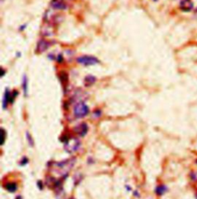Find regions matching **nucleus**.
Returning a JSON list of instances; mask_svg holds the SVG:
<instances>
[{
	"mask_svg": "<svg viewBox=\"0 0 197 199\" xmlns=\"http://www.w3.org/2000/svg\"><path fill=\"white\" fill-rule=\"evenodd\" d=\"M23 90H24V93H27V80L26 78L25 77L24 80H23Z\"/></svg>",
	"mask_w": 197,
	"mask_h": 199,
	"instance_id": "4468645a",
	"label": "nucleus"
},
{
	"mask_svg": "<svg viewBox=\"0 0 197 199\" xmlns=\"http://www.w3.org/2000/svg\"><path fill=\"white\" fill-rule=\"evenodd\" d=\"M16 199H22V197H21V196H18V197L16 198Z\"/></svg>",
	"mask_w": 197,
	"mask_h": 199,
	"instance_id": "f3484780",
	"label": "nucleus"
},
{
	"mask_svg": "<svg viewBox=\"0 0 197 199\" xmlns=\"http://www.w3.org/2000/svg\"><path fill=\"white\" fill-rule=\"evenodd\" d=\"M196 164H197V160H196Z\"/></svg>",
	"mask_w": 197,
	"mask_h": 199,
	"instance_id": "6ab92c4d",
	"label": "nucleus"
},
{
	"mask_svg": "<svg viewBox=\"0 0 197 199\" xmlns=\"http://www.w3.org/2000/svg\"><path fill=\"white\" fill-rule=\"evenodd\" d=\"M10 98H11V95H10L9 91L7 90L6 91V94H5V96H4V99H3V107L4 108L7 106L8 103L9 102Z\"/></svg>",
	"mask_w": 197,
	"mask_h": 199,
	"instance_id": "9b49d317",
	"label": "nucleus"
},
{
	"mask_svg": "<svg viewBox=\"0 0 197 199\" xmlns=\"http://www.w3.org/2000/svg\"><path fill=\"white\" fill-rule=\"evenodd\" d=\"M167 191V188L165 186V185H160L156 188V193L158 195H163L166 191Z\"/></svg>",
	"mask_w": 197,
	"mask_h": 199,
	"instance_id": "f8f14e48",
	"label": "nucleus"
},
{
	"mask_svg": "<svg viewBox=\"0 0 197 199\" xmlns=\"http://www.w3.org/2000/svg\"><path fill=\"white\" fill-rule=\"evenodd\" d=\"M26 136H27V137H28V141L29 144H30V145H33V141H32V137L29 135V133H26Z\"/></svg>",
	"mask_w": 197,
	"mask_h": 199,
	"instance_id": "2eb2a0df",
	"label": "nucleus"
},
{
	"mask_svg": "<svg viewBox=\"0 0 197 199\" xmlns=\"http://www.w3.org/2000/svg\"><path fill=\"white\" fill-rule=\"evenodd\" d=\"M73 111H74V115L77 118H83L89 114V109L88 106L85 104L83 102H79L75 104Z\"/></svg>",
	"mask_w": 197,
	"mask_h": 199,
	"instance_id": "f257e3e1",
	"label": "nucleus"
},
{
	"mask_svg": "<svg viewBox=\"0 0 197 199\" xmlns=\"http://www.w3.org/2000/svg\"><path fill=\"white\" fill-rule=\"evenodd\" d=\"M196 12V14L197 15V8H196V12Z\"/></svg>",
	"mask_w": 197,
	"mask_h": 199,
	"instance_id": "a211bd4d",
	"label": "nucleus"
},
{
	"mask_svg": "<svg viewBox=\"0 0 197 199\" xmlns=\"http://www.w3.org/2000/svg\"><path fill=\"white\" fill-rule=\"evenodd\" d=\"M74 131L77 134L83 137L88 131V126H87L86 123H81V124L78 125L77 127H75Z\"/></svg>",
	"mask_w": 197,
	"mask_h": 199,
	"instance_id": "1a4fd4ad",
	"label": "nucleus"
},
{
	"mask_svg": "<svg viewBox=\"0 0 197 199\" xmlns=\"http://www.w3.org/2000/svg\"><path fill=\"white\" fill-rule=\"evenodd\" d=\"M95 81V78L93 76H88L85 79V86H91L93 84Z\"/></svg>",
	"mask_w": 197,
	"mask_h": 199,
	"instance_id": "ddd939ff",
	"label": "nucleus"
},
{
	"mask_svg": "<svg viewBox=\"0 0 197 199\" xmlns=\"http://www.w3.org/2000/svg\"><path fill=\"white\" fill-rule=\"evenodd\" d=\"M77 62L84 66H91L98 63L99 60L95 57L91 56H83L77 59Z\"/></svg>",
	"mask_w": 197,
	"mask_h": 199,
	"instance_id": "20e7f679",
	"label": "nucleus"
},
{
	"mask_svg": "<svg viewBox=\"0 0 197 199\" xmlns=\"http://www.w3.org/2000/svg\"><path fill=\"white\" fill-rule=\"evenodd\" d=\"M41 33L44 36H52L55 34V26L53 23L47 22L41 29Z\"/></svg>",
	"mask_w": 197,
	"mask_h": 199,
	"instance_id": "39448f33",
	"label": "nucleus"
},
{
	"mask_svg": "<svg viewBox=\"0 0 197 199\" xmlns=\"http://www.w3.org/2000/svg\"><path fill=\"white\" fill-rule=\"evenodd\" d=\"M74 164L75 163H74V161L73 159L66 160V161H63V162L57 163L56 164L57 171L60 174H67L68 171L72 168V167L73 166Z\"/></svg>",
	"mask_w": 197,
	"mask_h": 199,
	"instance_id": "f03ea898",
	"label": "nucleus"
},
{
	"mask_svg": "<svg viewBox=\"0 0 197 199\" xmlns=\"http://www.w3.org/2000/svg\"><path fill=\"white\" fill-rule=\"evenodd\" d=\"M51 7L56 10H63L66 9L67 5L64 0H52L51 2Z\"/></svg>",
	"mask_w": 197,
	"mask_h": 199,
	"instance_id": "0eeeda50",
	"label": "nucleus"
},
{
	"mask_svg": "<svg viewBox=\"0 0 197 199\" xmlns=\"http://www.w3.org/2000/svg\"><path fill=\"white\" fill-rule=\"evenodd\" d=\"M193 8L192 0H181L179 2V9L183 12H189Z\"/></svg>",
	"mask_w": 197,
	"mask_h": 199,
	"instance_id": "423d86ee",
	"label": "nucleus"
},
{
	"mask_svg": "<svg viewBox=\"0 0 197 199\" xmlns=\"http://www.w3.org/2000/svg\"><path fill=\"white\" fill-rule=\"evenodd\" d=\"M27 162H28V159H27L26 158H23L22 160L20 161V164H21V165H24V164H27Z\"/></svg>",
	"mask_w": 197,
	"mask_h": 199,
	"instance_id": "dca6fc26",
	"label": "nucleus"
},
{
	"mask_svg": "<svg viewBox=\"0 0 197 199\" xmlns=\"http://www.w3.org/2000/svg\"><path fill=\"white\" fill-rule=\"evenodd\" d=\"M50 46V43L46 39H40L37 44V52L39 53H43L48 49Z\"/></svg>",
	"mask_w": 197,
	"mask_h": 199,
	"instance_id": "6e6552de",
	"label": "nucleus"
},
{
	"mask_svg": "<svg viewBox=\"0 0 197 199\" xmlns=\"http://www.w3.org/2000/svg\"><path fill=\"white\" fill-rule=\"evenodd\" d=\"M6 189L9 192H15L17 190V184L14 182L7 183L6 185Z\"/></svg>",
	"mask_w": 197,
	"mask_h": 199,
	"instance_id": "9d476101",
	"label": "nucleus"
},
{
	"mask_svg": "<svg viewBox=\"0 0 197 199\" xmlns=\"http://www.w3.org/2000/svg\"><path fill=\"white\" fill-rule=\"evenodd\" d=\"M79 144H80V142L77 138L71 137L69 139H66V141L65 142V145H64V148L66 151L69 152V153H73L79 148Z\"/></svg>",
	"mask_w": 197,
	"mask_h": 199,
	"instance_id": "7ed1b4c3",
	"label": "nucleus"
}]
</instances>
